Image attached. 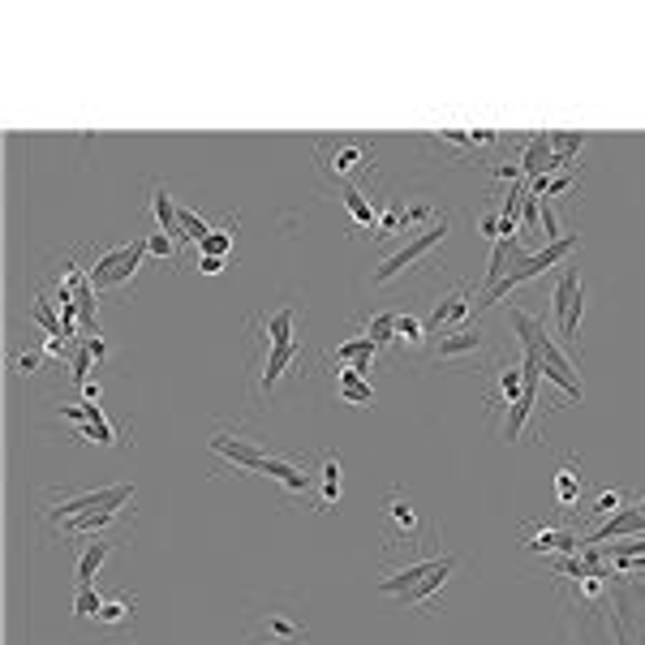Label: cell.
I'll list each match as a JSON object with an SVG mask.
<instances>
[{
  "label": "cell",
  "mask_w": 645,
  "mask_h": 645,
  "mask_svg": "<svg viewBox=\"0 0 645 645\" xmlns=\"http://www.w3.org/2000/svg\"><path fill=\"white\" fill-rule=\"evenodd\" d=\"M521 542H525V551H538V555H581L585 551L577 529L559 525V521H529L521 529Z\"/></svg>",
  "instance_id": "cell-11"
},
{
  "label": "cell",
  "mask_w": 645,
  "mask_h": 645,
  "mask_svg": "<svg viewBox=\"0 0 645 645\" xmlns=\"http://www.w3.org/2000/svg\"><path fill=\"white\" fill-rule=\"evenodd\" d=\"M551 319H555V336L577 349L581 357V319H585V284H581V271L577 267H564L559 276L555 293H551Z\"/></svg>",
  "instance_id": "cell-9"
},
{
  "label": "cell",
  "mask_w": 645,
  "mask_h": 645,
  "mask_svg": "<svg viewBox=\"0 0 645 645\" xmlns=\"http://www.w3.org/2000/svg\"><path fill=\"white\" fill-rule=\"evenodd\" d=\"M91 366H95V357H91V349H86V340H78L74 353H69V379H74L78 387L91 383Z\"/></svg>",
  "instance_id": "cell-30"
},
{
  "label": "cell",
  "mask_w": 645,
  "mask_h": 645,
  "mask_svg": "<svg viewBox=\"0 0 645 645\" xmlns=\"http://www.w3.org/2000/svg\"><path fill=\"white\" fill-rule=\"evenodd\" d=\"M125 542V534H99V538H86V551H82V559H78V590L82 585H95V577H99V568H104V559L117 551Z\"/></svg>",
  "instance_id": "cell-20"
},
{
  "label": "cell",
  "mask_w": 645,
  "mask_h": 645,
  "mask_svg": "<svg viewBox=\"0 0 645 645\" xmlns=\"http://www.w3.org/2000/svg\"><path fill=\"white\" fill-rule=\"evenodd\" d=\"M314 168L323 185L340 190H362L366 177H375V138L366 134H336V138H314Z\"/></svg>",
  "instance_id": "cell-2"
},
{
  "label": "cell",
  "mask_w": 645,
  "mask_h": 645,
  "mask_svg": "<svg viewBox=\"0 0 645 645\" xmlns=\"http://www.w3.org/2000/svg\"><path fill=\"white\" fill-rule=\"evenodd\" d=\"M624 504H628V495H624V491H611V486H607V491H598V495H594V504H590V508H581V512H590V516H602V521H611V516L620 512Z\"/></svg>",
  "instance_id": "cell-29"
},
{
  "label": "cell",
  "mask_w": 645,
  "mask_h": 645,
  "mask_svg": "<svg viewBox=\"0 0 645 645\" xmlns=\"http://www.w3.org/2000/svg\"><path fill=\"white\" fill-rule=\"evenodd\" d=\"M581 495H585V473L577 456H568L555 473V504L564 512H581Z\"/></svg>",
  "instance_id": "cell-21"
},
{
  "label": "cell",
  "mask_w": 645,
  "mask_h": 645,
  "mask_svg": "<svg viewBox=\"0 0 645 645\" xmlns=\"http://www.w3.org/2000/svg\"><path fill=\"white\" fill-rule=\"evenodd\" d=\"M577 246H581V237H577V233H564L559 241H547L542 250H521V254H516L512 263H508V276L499 280L491 293H482L478 301H473V310H491L495 301H504L508 293L521 289V284H529L534 276H542V271H551L555 263H564V258L577 250Z\"/></svg>",
  "instance_id": "cell-3"
},
{
  "label": "cell",
  "mask_w": 645,
  "mask_h": 645,
  "mask_svg": "<svg viewBox=\"0 0 645 645\" xmlns=\"http://www.w3.org/2000/svg\"><path fill=\"white\" fill-rule=\"evenodd\" d=\"M430 534H435V529L426 525L422 508L413 504L400 486H392L387 499H383V538H387L383 551H396V547L418 551V547H426V542H430Z\"/></svg>",
  "instance_id": "cell-5"
},
{
  "label": "cell",
  "mask_w": 645,
  "mask_h": 645,
  "mask_svg": "<svg viewBox=\"0 0 645 645\" xmlns=\"http://www.w3.org/2000/svg\"><path fill=\"white\" fill-rule=\"evenodd\" d=\"M31 323H39L48 336H65V323L56 319V301H52L48 293H39V297L31 301ZM65 340H69V336H65Z\"/></svg>",
  "instance_id": "cell-26"
},
{
  "label": "cell",
  "mask_w": 645,
  "mask_h": 645,
  "mask_svg": "<svg viewBox=\"0 0 645 645\" xmlns=\"http://www.w3.org/2000/svg\"><path fill=\"white\" fill-rule=\"evenodd\" d=\"M82 396H86V400H95V405H99V396H104V387H99V379L82 383Z\"/></svg>",
  "instance_id": "cell-36"
},
{
  "label": "cell",
  "mask_w": 645,
  "mask_h": 645,
  "mask_svg": "<svg viewBox=\"0 0 645 645\" xmlns=\"http://www.w3.org/2000/svg\"><path fill=\"white\" fill-rule=\"evenodd\" d=\"M430 362L443 370H491L495 366V344L482 327H456L430 340Z\"/></svg>",
  "instance_id": "cell-4"
},
{
  "label": "cell",
  "mask_w": 645,
  "mask_h": 645,
  "mask_svg": "<svg viewBox=\"0 0 645 645\" xmlns=\"http://www.w3.org/2000/svg\"><path fill=\"white\" fill-rule=\"evenodd\" d=\"M422 147L426 151H435L439 160H448V164H469L473 155H486V151H495V147H504V138L495 134V129H439V134H426L422 138Z\"/></svg>",
  "instance_id": "cell-10"
},
{
  "label": "cell",
  "mask_w": 645,
  "mask_h": 645,
  "mask_svg": "<svg viewBox=\"0 0 645 645\" xmlns=\"http://www.w3.org/2000/svg\"><path fill=\"white\" fill-rule=\"evenodd\" d=\"M306 624L289 611H263L250 628V645H306Z\"/></svg>",
  "instance_id": "cell-14"
},
{
  "label": "cell",
  "mask_w": 645,
  "mask_h": 645,
  "mask_svg": "<svg viewBox=\"0 0 645 645\" xmlns=\"http://www.w3.org/2000/svg\"><path fill=\"white\" fill-rule=\"evenodd\" d=\"M39 366H43V357H39V353H22V357H18V375H22V379L39 375Z\"/></svg>",
  "instance_id": "cell-34"
},
{
  "label": "cell",
  "mask_w": 645,
  "mask_h": 645,
  "mask_svg": "<svg viewBox=\"0 0 645 645\" xmlns=\"http://www.w3.org/2000/svg\"><path fill=\"white\" fill-rule=\"evenodd\" d=\"M177 246H181V241H177V237H168V233H160V228H155V233H147V254L168 258V263H177V267H181Z\"/></svg>",
  "instance_id": "cell-31"
},
{
  "label": "cell",
  "mask_w": 645,
  "mask_h": 645,
  "mask_svg": "<svg viewBox=\"0 0 645 645\" xmlns=\"http://www.w3.org/2000/svg\"><path fill=\"white\" fill-rule=\"evenodd\" d=\"M340 491H344V469H340V456L336 452H323L319 469H314V499L310 504L319 512H336L340 504Z\"/></svg>",
  "instance_id": "cell-18"
},
{
  "label": "cell",
  "mask_w": 645,
  "mask_h": 645,
  "mask_svg": "<svg viewBox=\"0 0 645 645\" xmlns=\"http://www.w3.org/2000/svg\"><path fill=\"white\" fill-rule=\"evenodd\" d=\"M233 228H237V215H228L224 228H215V233H207L203 241H198V254H211V258L233 254Z\"/></svg>",
  "instance_id": "cell-28"
},
{
  "label": "cell",
  "mask_w": 645,
  "mask_h": 645,
  "mask_svg": "<svg viewBox=\"0 0 645 645\" xmlns=\"http://www.w3.org/2000/svg\"><path fill=\"white\" fill-rule=\"evenodd\" d=\"M633 534H645V495L628 499V504L611 516V521H602L590 538H585V547H607L615 538H633Z\"/></svg>",
  "instance_id": "cell-16"
},
{
  "label": "cell",
  "mask_w": 645,
  "mask_h": 645,
  "mask_svg": "<svg viewBox=\"0 0 645 645\" xmlns=\"http://www.w3.org/2000/svg\"><path fill=\"white\" fill-rule=\"evenodd\" d=\"M473 314V301H469V289L465 284H452L448 293H443L435 306H430V314H426V332L430 336H443V332H456V327H465V319Z\"/></svg>",
  "instance_id": "cell-13"
},
{
  "label": "cell",
  "mask_w": 645,
  "mask_h": 645,
  "mask_svg": "<svg viewBox=\"0 0 645 645\" xmlns=\"http://www.w3.org/2000/svg\"><path fill=\"white\" fill-rule=\"evenodd\" d=\"M581 147H585V134H572V129H555V134H551L555 168H572V164H577Z\"/></svg>",
  "instance_id": "cell-25"
},
{
  "label": "cell",
  "mask_w": 645,
  "mask_h": 645,
  "mask_svg": "<svg viewBox=\"0 0 645 645\" xmlns=\"http://www.w3.org/2000/svg\"><path fill=\"white\" fill-rule=\"evenodd\" d=\"M151 207H155V220H160V233L177 237L181 246H185V237H181V220H177V203H172L168 185H151Z\"/></svg>",
  "instance_id": "cell-24"
},
{
  "label": "cell",
  "mask_w": 645,
  "mask_h": 645,
  "mask_svg": "<svg viewBox=\"0 0 645 645\" xmlns=\"http://www.w3.org/2000/svg\"><path fill=\"white\" fill-rule=\"evenodd\" d=\"M336 396H340V400H349V405H357V409L375 405V387L366 383V375H362L357 366H344L340 375H336Z\"/></svg>",
  "instance_id": "cell-23"
},
{
  "label": "cell",
  "mask_w": 645,
  "mask_h": 645,
  "mask_svg": "<svg viewBox=\"0 0 645 645\" xmlns=\"http://www.w3.org/2000/svg\"><path fill=\"white\" fill-rule=\"evenodd\" d=\"M129 499H134V486L121 482V486H104V491H82V495H56L52 504H43L39 516L48 521L56 534L69 525V521H78V516L86 512H104V508H129Z\"/></svg>",
  "instance_id": "cell-8"
},
{
  "label": "cell",
  "mask_w": 645,
  "mask_h": 645,
  "mask_svg": "<svg viewBox=\"0 0 645 645\" xmlns=\"http://www.w3.org/2000/svg\"><path fill=\"white\" fill-rule=\"evenodd\" d=\"M478 228H482V237H486V241H499V211H482Z\"/></svg>",
  "instance_id": "cell-33"
},
{
  "label": "cell",
  "mask_w": 645,
  "mask_h": 645,
  "mask_svg": "<svg viewBox=\"0 0 645 645\" xmlns=\"http://www.w3.org/2000/svg\"><path fill=\"white\" fill-rule=\"evenodd\" d=\"M301 362H306V344H301V340H289V344H271L267 340L263 366H258V396H271V387H276Z\"/></svg>",
  "instance_id": "cell-15"
},
{
  "label": "cell",
  "mask_w": 645,
  "mask_h": 645,
  "mask_svg": "<svg viewBox=\"0 0 645 645\" xmlns=\"http://www.w3.org/2000/svg\"><path fill=\"white\" fill-rule=\"evenodd\" d=\"M362 336L375 340L379 349H383V344H392V336H396V310H379V314H370V319H362Z\"/></svg>",
  "instance_id": "cell-27"
},
{
  "label": "cell",
  "mask_w": 645,
  "mask_h": 645,
  "mask_svg": "<svg viewBox=\"0 0 645 645\" xmlns=\"http://www.w3.org/2000/svg\"><path fill=\"white\" fill-rule=\"evenodd\" d=\"M99 611H104V598L95 594V585H82V590L74 594V615L78 620H95Z\"/></svg>",
  "instance_id": "cell-32"
},
{
  "label": "cell",
  "mask_w": 645,
  "mask_h": 645,
  "mask_svg": "<svg viewBox=\"0 0 645 645\" xmlns=\"http://www.w3.org/2000/svg\"><path fill=\"white\" fill-rule=\"evenodd\" d=\"M142 267H147V237H134V241H121V246H112V250H95V263L86 267V276H91L95 293H104V289H125V284H134Z\"/></svg>",
  "instance_id": "cell-6"
},
{
  "label": "cell",
  "mask_w": 645,
  "mask_h": 645,
  "mask_svg": "<svg viewBox=\"0 0 645 645\" xmlns=\"http://www.w3.org/2000/svg\"><path fill=\"white\" fill-rule=\"evenodd\" d=\"M138 607V594H112V598H104V611L95 615V628L99 633H112V637H134V611Z\"/></svg>",
  "instance_id": "cell-17"
},
{
  "label": "cell",
  "mask_w": 645,
  "mask_h": 645,
  "mask_svg": "<svg viewBox=\"0 0 645 645\" xmlns=\"http://www.w3.org/2000/svg\"><path fill=\"white\" fill-rule=\"evenodd\" d=\"M340 203H344V211H349V228H353V237H370L375 241V228H379V203L375 198H366L362 190H340Z\"/></svg>",
  "instance_id": "cell-19"
},
{
  "label": "cell",
  "mask_w": 645,
  "mask_h": 645,
  "mask_svg": "<svg viewBox=\"0 0 645 645\" xmlns=\"http://www.w3.org/2000/svg\"><path fill=\"white\" fill-rule=\"evenodd\" d=\"M211 452L224 456V461L233 465L237 473H258V469H263V456H267V448H258L254 439H246L241 430H228V426H220L211 435Z\"/></svg>",
  "instance_id": "cell-12"
},
{
  "label": "cell",
  "mask_w": 645,
  "mask_h": 645,
  "mask_svg": "<svg viewBox=\"0 0 645 645\" xmlns=\"http://www.w3.org/2000/svg\"><path fill=\"white\" fill-rule=\"evenodd\" d=\"M456 568H461V555H430V559H418V564H405V568L387 572L375 590L387 594V598H400L405 607L422 611V615H435V611H443L439 594L452 585Z\"/></svg>",
  "instance_id": "cell-1"
},
{
  "label": "cell",
  "mask_w": 645,
  "mask_h": 645,
  "mask_svg": "<svg viewBox=\"0 0 645 645\" xmlns=\"http://www.w3.org/2000/svg\"><path fill=\"white\" fill-rule=\"evenodd\" d=\"M392 344H396V349H405V353H426V349H430L426 323L418 319V314L396 310V336H392Z\"/></svg>",
  "instance_id": "cell-22"
},
{
  "label": "cell",
  "mask_w": 645,
  "mask_h": 645,
  "mask_svg": "<svg viewBox=\"0 0 645 645\" xmlns=\"http://www.w3.org/2000/svg\"><path fill=\"white\" fill-rule=\"evenodd\" d=\"M198 271H203V276H220V271H224V258H211V254H198Z\"/></svg>",
  "instance_id": "cell-35"
},
{
  "label": "cell",
  "mask_w": 645,
  "mask_h": 645,
  "mask_svg": "<svg viewBox=\"0 0 645 645\" xmlns=\"http://www.w3.org/2000/svg\"><path fill=\"white\" fill-rule=\"evenodd\" d=\"M448 233H452V215H448V211H439V220H435V224L418 228V233H413V237L405 241V246H400L396 254H387L383 263H379L375 271H370V284H392L396 276H405V271H413L430 250L448 241Z\"/></svg>",
  "instance_id": "cell-7"
}]
</instances>
